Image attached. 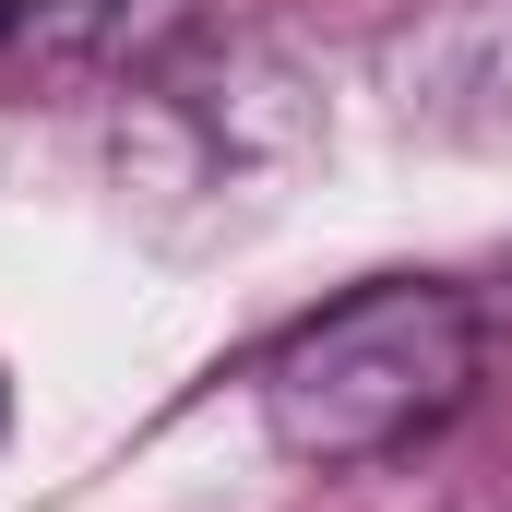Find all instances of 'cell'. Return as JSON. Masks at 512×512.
Returning a JSON list of instances; mask_svg holds the SVG:
<instances>
[{
  "instance_id": "obj_1",
  "label": "cell",
  "mask_w": 512,
  "mask_h": 512,
  "mask_svg": "<svg viewBox=\"0 0 512 512\" xmlns=\"http://www.w3.org/2000/svg\"><path fill=\"white\" fill-rule=\"evenodd\" d=\"M322 84L286 36L262 24H191L155 72H131L120 131H108V179L120 215L155 251H227L286 215V191L322 167Z\"/></svg>"
},
{
  "instance_id": "obj_2",
  "label": "cell",
  "mask_w": 512,
  "mask_h": 512,
  "mask_svg": "<svg viewBox=\"0 0 512 512\" xmlns=\"http://www.w3.org/2000/svg\"><path fill=\"white\" fill-rule=\"evenodd\" d=\"M477 310L465 286H429V274H393V286H358L334 310H310L274 358H262V429L286 465H382V453H417L465 393H477Z\"/></svg>"
},
{
  "instance_id": "obj_3",
  "label": "cell",
  "mask_w": 512,
  "mask_h": 512,
  "mask_svg": "<svg viewBox=\"0 0 512 512\" xmlns=\"http://www.w3.org/2000/svg\"><path fill=\"white\" fill-rule=\"evenodd\" d=\"M382 96L417 143L501 155L512 143V0H417L382 36Z\"/></svg>"
},
{
  "instance_id": "obj_4",
  "label": "cell",
  "mask_w": 512,
  "mask_h": 512,
  "mask_svg": "<svg viewBox=\"0 0 512 512\" xmlns=\"http://www.w3.org/2000/svg\"><path fill=\"white\" fill-rule=\"evenodd\" d=\"M191 24H203V0H24V60L72 72V84H131Z\"/></svg>"
},
{
  "instance_id": "obj_5",
  "label": "cell",
  "mask_w": 512,
  "mask_h": 512,
  "mask_svg": "<svg viewBox=\"0 0 512 512\" xmlns=\"http://www.w3.org/2000/svg\"><path fill=\"white\" fill-rule=\"evenodd\" d=\"M0 48H24V0H0Z\"/></svg>"
},
{
  "instance_id": "obj_6",
  "label": "cell",
  "mask_w": 512,
  "mask_h": 512,
  "mask_svg": "<svg viewBox=\"0 0 512 512\" xmlns=\"http://www.w3.org/2000/svg\"><path fill=\"white\" fill-rule=\"evenodd\" d=\"M0 417H12V393H0Z\"/></svg>"
}]
</instances>
